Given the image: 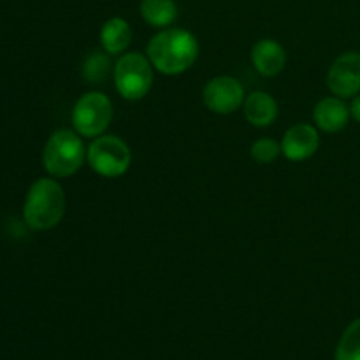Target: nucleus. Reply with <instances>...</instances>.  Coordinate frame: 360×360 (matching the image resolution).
Listing matches in <instances>:
<instances>
[{"label": "nucleus", "instance_id": "obj_1", "mask_svg": "<svg viewBox=\"0 0 360 360\" xmlns=\"http://www.w3.org/2000/svg\"><path fill=\"white\" fill-rule=\"evenodd\" d=\"M146 56L155 70L165 76L186 72L199 56V42L192 32L185 28H162L150 39Z\"/></svg>", "mask_w": 360, "mask_h": 360}, {"label": "nucleus", "instance_id": "obj_2", "mask_svg": "<svg viewBox=\"0 0 360 360\" xmlns=\"http://www.w3.org/2000/svg\"><path fill=\"white\" fill-rule=\"evenodd\" d=\"M67 200L62 185L55 178H41L28 188L23 218L32 231H49L62 221Z\"/></svg>", "mask_w": 360, "mask_h": 360}, {"label": "nucleus", "instance_id": "obj_3", "mask_svg": "<svg viewBox=\"0 0 360 360\" xmlns=\"http://www.w3.org/2000/svg\"><path fill=\"white\" fill-rule=\"evenodd\" d=\"M86 148L76 130L60 129L49 136L42 151V164L51 178H69L83 167Z\"/></svg>", "mask_w": 360, "mask_h": 360}, {"label": "nucleus", "instance_id": "obj_4", "mask_svg": "<svg viewBox=\"0 0 360 360\" xmlns=\"http://www.w3.org/2000/svg\"><path fill=\"white\" fill-rule=\"evenodd\" d=\"M112 79L125 101H141L153 86V65L143 53H123L115 63Z\"/></svg>", "mask_w": 360, "mask_h": 360}, {"label": "nucleus", "instance_id": "obj_5", "mask_svg": "<svg viewBox=\"0 0 360 360\" xmlns=\"http://www.w3.org/2000/svg\"><path fill=\"white\" fill-rule=\"evenodd\" d=\"M86 162L91 171L104 178H118L125 174L132 162L129 144L118 136L102 134L86 148Z\"/></svg>", "mask_w": 360, "mask_h": 360}, {"label": "nucleus", "instance_id": "obj_6", "mask_svg": "<svg viewBox=\"0 0 360 360\" xmlns=\"http://www.w3.org/2000/svg\"><path fill=\"white\" fill-rule=\"evenodd\" d=\"M72 127L81 137L95 139L108 130L112 120V104L102 91H88L74 104Z\"/></svg>", "mask_w": 360, "mask_h": 360}, {"label": "nucleus", "instance_id": "obj_7", "mask_svg": "<svg viewBox=\"0 0 360 360\" xmlns=\"http://www.w3.org/2000/svg\"><path fill=\"white\" fill-rule=\"evenodd\" d=\"M245 86L232 76H217L202 90L204 105L217 115H232L245 104Z\"/></svg>", "mask_w": 360, "mask_h": 360}, {"label": "nucleus", "instance_id": "obj_8", "mask_svg": "<svg viewBox=\"0 0 360 360\" xmlns=\"http://www.w3.org/2000/svg\"><path fill=\"white\" fill-rule=\"evenodd\" d=\"M327 86L340 98H354L360 94V53L348 51L334 60L327 72Z\"/></svg>", "mask_w": 360, "mask_h": 360}, {"label": "nucleus", "instance_id": "obj_9", "mask_svg": "<svg viewBox=\"0 0 360 360\" xmlns=\"http://www.w3.org/2000/svg\"><path fill=\"white\" fill-rule=\"evenodd\" d=\"M319 129L309 123H297L285 132L281 139V153L292 162H302L311 158L319 151Z\"/></svg>", "mask_w": 360, "mask_h": 360}, {"label": "nucleus", "instance_id": "obj_10", "mask_svg": "<svg viewBox=\"0 0 360 360\" xmlns=\"http://www.w3.org/2000/svg\"><path fill=\"white\" fill-rule=\"evenodd\" d=\"M350 108L340 97H326L316 102L313 109V122L316 129L327 134H336L348 125Z\"/></svg>", "mask_w": 360, "mask_h": 360}, {"label": "nucleus", "instance_id": "obj_11", "mask_svg": "<svg viewBox=\"0 0 360 360\" xmlns=\"http://www.w3.org/2000/svg\"><path fill=\"white\" fill-rule=\"evenodd\" d=\"M252 63L260 76H278L285 69L287 53H285L283 46L274 41V39H262V41L255 42V46H253Z\"/></svg>", "mask_w": 360, "mask_h": 360}, {"label": "nucleus", "instance_id": "obj_12", "mask_svg": "<svg viewBox=\"0 0 360 360\" xmlns=\"http://www.w3.org/2000/svg\"><path fill=\"white\" fill-rule=\"evenodd\" d=\"M243 111H245V118L248 120V123L259 127V129H266L276 122L278 102L267 91H253V94L246 95Z\"/></svg>", "mask_w": 360, "mask_h": 360}, {"label": "nucleus", "instance_id": "obj_13", "mask_svg": "<svg viewBox=\"0 0 360 360\" xmlns=\"http://www.w3.org/2000/svg\"><path fill=\"white\" fill-rule=\"evenodd\" d=\"M130 42H132V28H130L129 21L115 16L102 25L101 44L105 53H109L111 56L123 55Z\"/></svg>", "mask_w": 360, "mask_h": 360}, {"label": "nucleus", "instance_id": "obj_14", "mask_svg": "<svg viewBox=\"0 0 360 360\" xmlns=\"http://www.w3.org/2000/svg\"><path fill=\"white\" fill-rule=\"evenodd\" d=\"M178 6L174 0H143L141 16L150 27L169 28L178 20Z\"/></svg>", "mask_w": 360, "mask_h": 360}, {"label": "nucleus", "instance_id": "obj_15", "mask_svg": "<svg viewBox=\"0 0 360 360\" xmlns=\"http://www.w3.org/2000/svg\"><path fill=\"white\" fill-rule=\"evenodd\" d=\"M112 70H115V65L111 63V55L102 49V51H91L84 58L81 74H83V77L88 83L97 84L104 83L111 76Z\"/></svg>", "mask_w": 360, "mask_h": 360}, {"label": "nucleus", "instance_id": "obj_16", "mask_svg": "<svg viewBox=\"0 0 360 360\" xmlns=\"http://www.w3.org/2000/svg\"><path fill=\"white\" fill-rule=\"evenodd\" d=\"M336 360H360V319L352 322L336 348Z\"/></svg>", "mask_w": 360, "mask_h": 360}, {"label": "nucleus", "instance_id": "obj_17", "mask_svg": "<svg viewBox=\"0 0 360 360\" xmlns=\"http://www.w3.org/2000/svg\"><path fill=\"white\" fill-rule=\"evenodd\" d=\"M252 153L253 160L259 162V164H271V162L276 160L281 153V143L271 139V137H262V139L255 141L252 144Z\"/></svg>", "mask_w": 360, "mask_h": 360}, {"label": "nucleus", "instance_id": "obj_18", "mask_svg": "<svg viewBox=\"0 0 360 360\" xmlns=\"http://www.w3.org/2000/svg\"><path fill=\"white\" fill-rule=\"evenodd\" d=\"M350 116L355 120V122L360 123V94L355 95L354 101L350 104Z\"/></svg>", "mask_w": 360, "mask_h": 360}]
</instances>
